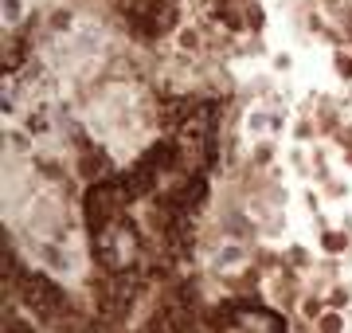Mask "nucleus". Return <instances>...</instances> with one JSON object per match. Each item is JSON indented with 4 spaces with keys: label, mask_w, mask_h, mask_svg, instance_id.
Returning a JSON list of instances; mask_svg holds the SVG:
<instances>
[{
    "label": "nucleus",
    "mask_w": 352,
    "mask_h": 333,
    "mask_svg": "<svg viewBox=\"0 0 352 333\" xmlns=\"http://www.w3.org/2000/svg\"><path fill=\"white\" fill-rule=\"evenodd\" d=\"M282 126H286V118L278 114V110H263V106H258V110H251V114H247V129H251L254 138H266V133H278Z\"/></svg>",
    "instance_id": "obj_1"
},
{
    "label": "nucleus",
    "mask_w": 352,
    "mask_h": 333,
    "mask_svg": "<svg viewBox=\"0 0 352 333\" xmlns=\"http://www.w3.org/2000/svg\"><path fill=\"white\" fill-rule=\"evenodd\" d=\"M321 314H325V302H321V298H305V302H302V318L305 321H314V325H317Z\"/></svg>",
    "instance_id": "obj_5"
},
{
    "label": "nucleus",
    "mask_w": 352,
    "mask_h": 333,
    "mask_svg": "<svg viewBox=\"0 0 352 333\" xmlns=\"http://www.w3.org/2000/svg\"><path fill=\"white\" fill-rule=\"evenodd\" d=\"M349 330V318L340 314V310H325L321 318H317V333H344Z\"/></svg>",
    "instance_id": "obj_2"
},
{
    "label": "nucleus",
    "mask_w": 352,
    "mask_h": 333,
    "mask_svg": "<svg viewBox=\"0 0 352 333\" xmlns=\"http://www.w3.org/2000/svg\"><path fill=\"white\" fill-rule=\"evenodd\" d=\"M24 129L32 133V138H43V133L51 129V118L43 114V110H32V114L24 118Z\"/></svg>",
    "instance_id": "obj_3"
},
{
    "label": "nucleus",
    "mask_w": 352,
    "mask_h": 333,
    "mask_svg": "<svg viewBox=\"0 0 352 333\" xmlns=\"http://www.w3.org/2000/svg\"><path fill=\"white\" fill-rule=\"evenodd\" d=\"M20 12H24V0H4V20H8V24H16Z\"/></svg>",
    "instance_id": "obj_6"
},
{
    "label": "nucleus",
    "mask_w": 352,
    "mask_h": 333,
    "mask_svg": "<svg viewBox=\"0 0 352 333\" xmlns=\"http://www.w3.org/2000/svg\"><path fill=\"white\" fill-rule=\"evenodd\" d=\"M243 259H247V255H243V247L231 244V247H223V251L215 255V267H239Z\"/></svg>",
    "instance_id": "obj_4"
}]
</instances>
